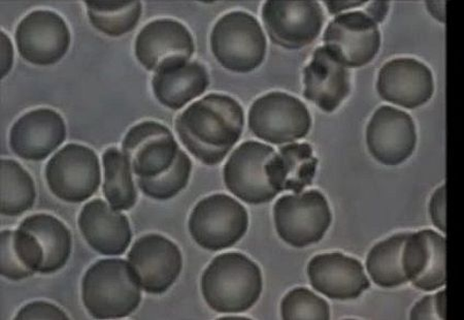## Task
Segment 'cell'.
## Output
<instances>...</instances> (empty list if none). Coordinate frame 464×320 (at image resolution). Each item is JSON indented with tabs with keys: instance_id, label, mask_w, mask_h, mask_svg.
I'll use <instances>...</instances> for the list:
<instances>
[{
	"instance_id": "5",
	"label": "cell",
	"mask_w": 464,
	"mask_h": 320,
	"mask_svg": "<svg viewBox=\"0 0 464 320\" xmlns=\"http://www.w3.org/2000/svg\"><path fill=\"white\" fill-rule=\"evenodd\" d=\"M276 233L295 248H304L324 239L333 215L326 198L319 190L283 196L274 206Z\"/></svg>"
},
{
	"instance_id": "11",
	"label": "cell",
	"mask_w": 464,
	"mask_h": 320,
	"mask_svg": "<svg viewBox=\"0 0 464 320\" xmlns=\"http://www.w3.org/2000/svg\"><path fill=\"white\" fill-rule=\"evenodd\" d=\"M275 154L273 147L256 141H248L237 147L223 170L227 189L246 204L271 202L279 195L266 175L267 162Z\"/></svg>"
},
{
	"instance_id": "2",
	"label": "cell",
	"mask_w": 464,
	"mask_h": 320,
	"mask_svg": "<svg viewBox=\"0 0 464 320\" xmlns=\"http://www.w3.org/2000/svg\"><path fill=\"white\" fill-rule=\"evenodd\" d=\"M201 292L208 307L218 314H242L259 300L260 267L242 253H223L204 272Z\"/></svg>"
},
{
	"instance_id": "33",
	"label": "cell",
	"mask_w": 464,
	"mask_h": 320,
	"mask_svg": "<svg viewBox=\"0 0 464 320\" xmlns=\"http://www.w3.org/2000/svg\"><path fill=\"white\" fill-rule=\"evenodd\" d=\"M411 319H446V292L441 290L435 295L426 296L411 311Z\"/></svg>"
},
{
	"instance_id": "29",
	"label": "cell",
	"mask_w": 464,
	"mask_h": 320,
	"mask_svg": "<svg viewBox=\"0 0 464 320\" xmlns=\"http://www.w3.org/2000/svg\"><path fill=\"white\" fill-rule=\"evenodd\" d=\"M2 199L0 212L5 216H19L32 209L36 199L34 179L17 161L2 160Z\"/></svg>"
},
{
	"instance_id": "21",
	"label": "cell",
	"mask_w": 464,
	"mask_h": 320,
	"mask_svg": "<svg viewBox=\"0 0 464 320\" xmlns=\"http://www.w3.org/2000/svg\"><path fill=\"white\" fill-rule=\"evenodd\" d=\"M78 223L89 247L102 256H122L130 247L132 233L129 219L102 199L87 203Z\"/></svg>"
},
{
	"instance_id": "23",
	"label": "cell",
	"mask_w": 464,
	"mask_h": 320,
	"mask_svg": "<svg viewBox=\"0 0 464 320\" xmlns=\"http://www.w3.org/2000/svg\"><path fill=\"white\" fill-rule=\"evenodd\" d=\"M318 160L308 143H294L280 148L267 162L266 175L274 189L302 193L316 175Z\"/></svg>"
},
{
	"instance_id": "27",
	"label": "cell",
	"mask_w": 464,
	"mask_h": 320,
	"mask_svg": "<svg viewBox=\"0 0 464 320\" xmlns=\"http://www.w3.org/2000/svg\"><path fill=\"white\" fill-rule=\"evenodd\" d=\"M409 234H396L375 245L366 257V270L380 287L393 288L409 281L402 267V251Z\"/></svg>"
},
{
	"instance_id": "37",
	"label": "cell",
	"mask_w": 464,
	"mask_h": 320,
	"mask_svg": "<svg viewBox=\"0 0 464 320\" xmlns=\"http://www.w3.org/2000/svg\"><path fill=\"white\" fill-rule=\"evenodd\" d=\"M332 15L338 14L343 10L354 9V7H361L366 2H325L324 3Z\"/></svg>"
},
{
	"instance_id": "19",
	"label": "cell",
	"mask_w": 464,
	"mask_h": 320,
	"mask_svg": "<svg viewBox=\"0 0 464 320\" xmlns=\"http://www.w3.org/2000/svg\"><path fill=\"white\" fill-rule=\"evenodd\" d=\"M406 276L416 288L435 292L446 285V239L435 230L409 234L402 251Z\"/></svg>"
},
{
	"instance_id": "6",
	"label": "cell",
	"mask_w": 464,
	"mask_h": 320,
	"mask_svg": "<svg viewBox=\"0 0 464 320\" xmlns=\"http://www.w3.org/2000/svg\"><path fill=\"white\" fill-rule=\"evenodd\" d=\"M248 227L249 215L246 208L227 195H213L201 199L189 218L193 240L208 251L235 247Z\"/></svg>"
},
{
	"instance_id": "17",
	"label": "cell",
	"mask_w": 464,
	"mask_h": 320,
	"mask_svg": "<svg viewBox=\"0 0 464 320\" xmlns=\"http://www.w3.org/2000/svg\"><path fill=\"white\" fill-rule=\"evenodd\" d=\"M377 91L382 100L413 110L432 98L435 81L429 66L417 59L395 58L382 66Z\"/></svg>"
},
{
	"instance_id": "35",
	"label": "cell",
	"mask_w": 464,
	"mask_h": 320,
	"mask_svg": "<svg viewBox=\"0 0 464 320\" xmlns=\"http://www.w3.org/2000/svg\"><path fill=\"white\" fill-rule=\"evenodd\" d=\"M430 214L433 225L446 233V186L438 189L430 199Z\"/></svg>"
},
{
	"instance_id": "24",
	"label": "cell",
	"mask_w": 464,
	"mask_h": 320,
	"mask_svg": "<svg viewBox=\"0 0 464 320\" xmlns=\"http://www.w3.org/2000/svg\"><path fill=\"white\" fill-rule=\"evenodd\" d=\"M209 84L206 66L198 62L155 73L152 86L161 105L178 111L203 94Z\"/></svg>"
},
{
	"instance_id": "30",
	"label": "cell",
	"mask_w": 464,
	"mask_h": 320,
	"mask_svg": "<svg viewBox=\"0 0 464 320\" xmlns=\"http://www.w3.org/2000/svg\"><path fill=\"white\" fill-rule=\"evenodd\" d=\"M90 22L97 31L111 37L122 36L139 24L143 5L140 2H85Z\"/></svg>"
},
{
	"instance_id": "9",
	"label": "cell",
	"mask_w": 464,
	"mask_h": 320,
	"mask_svg": "<svg viewBox=\"0 0 464 320\" xmlns=\"http://www.w3.org/2000/svg\"><path fill=\"white\" fill-rule=\"evenodd\" d=\"M269 39L282 48L298 50L317 39L324 24V13L313 0H269L262 6Z\"/></svg>"
},
{
	"instance_id": "31",
	"label": "cell",
	"mask_w": 464,
	"mask_h": 320,
	"mask_svg": "<svg viewBox=\"0 0 464 320\" xmlns=\"http://www.w3.org/2000/svg\"><path fill=\"white\" fill-rule=\"evenodd\" d=\"M191 170L189 156L179 149L174 165L168 172L155 178H138L139 188L153 199H173L188 184Z\"/></svg>"
},
{
	"instance_id": "36",
	"label": "cell",
	"mask_w": 464,
	"mask_h": 320,
	"mask_svg": "<svg viewBox=\"0 0 464 320\" xmlns=\"http://www.w3.org/2000/svg\"><path fill=\"white\" fill-rule=\"evenodd\" d=\"M0 35H2V73H0V77L4 79L13 68L14 49L9 36L3 32Z\"/></svg>"
},
{
	"instance_id": "8",
	"label": "cell",
	"mask_w": 464,
	"mask_h": 320,
	"mask_svg": "<svg viewBox=\"0 0 464 320\" xmlns=\"http://www.w3.org/2000/svg\"><path fill=\"white\" fill-rule=\"evenodd\" d=\"M49 189L67 203H82L99 190L100 160L88 147L69 144L52 158L46 167Z\"/></svg>"
},
{
	"instance_id": "10",
	"label": "cell",
	"mask_w": 464,
	"mask_h": 320,
	"mask_svg": "<svg viewBox=\"0 0 464 320\" xmlns=\"http://www.w3.org/2000/svg\"><path fill=\"white\" fill-rule=\"evenodd\" d=\"M324 42L346 68H362L372 63L380 50L378 22L368 11L343 13L328 24Z\"/></svg>"
},
{
	"instance_id": "3",
	"label": "cell",
	"mask_w": 464,
	"mask_h": 320,
	"mask_svg": "<svg viewBox=\"0 0 464 320\" xmlns=\"http://www.w3.org/2000/svg\"><path fill=\"white\" fill-rule=\"evenodd\" d=\"M140 289L129 262L101 259L85 274L82 299L90 315L97 319H120L138 309Z\"/></svg>"
},
{
	"instance_id": "14",
	"label": "cell",
	"mask_w": 464,
	"mask_h": 320,
	"mask_svg": "<svg viewBox=\"0 0 464 320\" xmlns=\"http://www.w3.org/2000/svg\"><path fill=\"white\" fill-rule=\"evenodd\" d=\"M194 53L193 37L185 25L173 19L150 22L137 36L136 56L150 72L182 65Z\"/></svg>"
},
{
	"instance_id": "34",
	"label": "cell",
	"mask_w": 464,
	"mask_h": 320,
	"mask_svg": "<svg viewBox=\"0 0 464 320\" xmlns=\"http://www.w3.org/2000/svg\"><path fill=\"white\" fill-rule=\"evenodd\" d=\"M16 319H69L56 305L47 302H34L19 311Z\"/></svg>"
},
{
	"instance_id": "28",
	"label": "cell",
	"mask_w": 464,
	"mask_h": 320,
	"mask_svg": "<svg viewBox=\"0 0 464 320\" xmlns=\"http://www.w3.org/2000/svg\"><path fill=\"white\" fill-rule=\"evenodd\" d=\"M102 163L104 197L114 209L130 210L137 204L138 192L132 180V170L129 160L117 148H109L102 155Z\"/></svg>"
},
{
	"instance_id": "20",
	"label": "cell",
	"mask_w": 464,
	"mask_h": 320,
	"mask_svg": "<svg viewBox=\"0 0 464 320\" xmlns=\"http://www.w3.org/2000/svg\"><path fill=\"white\" fill-rule=\"evenodd\" d=\"M66 126L62 115L51 109L28 112L13 125L10 145L20 159L41 161L64 142Z\"/></svg>"
},
{
	"instance_id": "16",
	"label": "cell",
	"mask_w": 464,
	"mask_h": 320,
	"mask_svg": "<svg viewBox=\"0 0 464 320\" xmlns=\"http://www.w3.org/2000/svg\"><path fill=\"white\" fill-rule=\"evenodd\" d=\"M416 126L406 112L389 106L380 107L366 128V145L373 159L382 165L399 166L414 153Z\"/></svg>"
},
{
	"instance_id": "22",
	"label": "cell",
	"mask_w": 464,
	"mask_h": 320,
	"mask_svg": "<svg viewBox=\"0 0 464 320\" xmlns=\"http://www.w3.org/2000/svg\"><path fill=\"white\" fill-rule=\"evenodd\" d=\"M304 96L322 111L332 113L351 91L350 73L326 47L314 52L304 70Z\"/></svg>"
},
{
	"instance_id": "1",
	"label": "cell",
	"mask_w": 464,
	"mask_h": 320,
	"mask_svg": "<svg viewBox=\"0 0 464 320\" xmlns=\"http://www.w3.org/2000/svg\"><path fill=\"white\" fill-rule=\"evenodd\" d=\"M245 113L228 95L211 93L192 103L176 119V131L194 158L216 166L242 137Z\"/></svg>"
},
{
	"instance_id": "25",
	"label": "cell",
	"mask_w": 464,
	"mask_h": 320,
	"mask_svg": "<svg viewBox=\"0 0 464 320\" xmlns=\"http://www.w3.org/2000/svg\"><path fill=\"white\" fill-rule=\"evenodd\" d=\"M2 264L0 274L6 279L19 281L41 273L44 250L36 238L25 230H4L0 234Z\"/></svg>"
},
{
	"instance_id": "15",
	"label": "cell",
	"mask_w": 464,
	"mask_h": 320,
	"mask_svg": "<svg viewBox=\"0 0 464 320\" xmlns=\"http://www.w3.org/2000/svg\"><path fill=\"white\" fill-rule=\"evenodd\" d=\"M122 150L134 175L155 178L173 167L179 148L166 125L145 121L126 133Z\"/></svg>"
},
{
	"instance_id": "18",
	"label": "cell",
	"mask_w": 464,
	"mask_h": 320,
	"mask_svg": "<svg viewBox=\"0 0 464 320\" xmlns=\"http://www.w3.org/2000/svg\"><path fill=\"white\" fill-rule=\"evenodd\" d=\"M308 276L316 292L335 301L355 300L371 287L362 263L340 252L313 257Z\"/></svg>"
},
{
	"instance_id": "26",
	"label": "cell",
	"mask_w": 464,
	"mask_h": 320,
	"mask_svg": "<svg viewBox=\"0 0 464 320\" xmlns=\"http://www.w3.org/2000/svg\"><path fill=\"white\" fill-rule=\"evenodd\" d=\"M19 228L41 243L44 255L42 274L55 273L69 262L72 235L63 221L49 214H34L22 221Z\"/></svg>"
},
{
	"instance_id": "32",
	"label": "cell",
	"mask_w": 464,
	"mask_h": 320,
	"mask_svg": "<svg viewBox=\"0 0 464 320\" xmlns=\"http://www.w3.org/2000/svg\"><path fill=\"white\" fill-rule=\"evenodd\" d=\"M281 316L292 319H331V307L310 289L297 287L292 289L281 303Z\"/></svg>"
},
{
	"instance_id": "4",
	"label": "cell",
	"mask_w": 464,
	"mask_h": 320,
	"mask_svg": "<svg viewBox=\"0 0 464 320\" xmlns=\"http://www.w3.org/2000/svg\"><path fill=\"white\" fill-rule=\"evenodd\" d=\"M211 49L224 69L239 73H250L265 61L266 37L258 20L252 15L231 12L215 24Z\"/></svg>"
},
{
	"instance_id": "12",
	"label": "cell",
	"mask_w": 464,
	"mask_h": 320,
	"mask_svg": "<svg viewBox=\"0 0 464 320\" xmlns=\"http://www.w3.org/2000/svg\"><path fill=\"white\" fill-rule=\"evenodd\" d=\"M129 263L140 288L148 294L168 292L183 267L181 250L161 235L140 238L129 253Z\"/></svg>"
},
{
	"instance_id": "13",
	"label": "cell",
	"mask_w": 464,
	"mask_h": 320,
	"mask_svg": "<svg viewBox=\"0 0 464 320\" xmlns=\"http://www.w3.org/2000/svg\"><path fill=\"white\" fill-rule=\"evenodd\" d=\"M19 54L29 63L51 65L62 61L71 46V32L52 11H34L22 20L14 34Z\"/></svg>"
},
{
	"instance_id": "7",
	"label": "cell",
	"mask_w": 464,
	"mask_h": 320,
	"mask_svg": "<svg viewBox=\"0 0 464 320\" xmlns=\"http://www.w3.org/2000/svg\"><path fill=\"white\" fill-rule=\"evenodd\" d=\"M311 126L308 108L287 93L271 92L261 96L249 111L250 131L267 143H294L305 138Z\"/></svg>"
}]
</instances>
